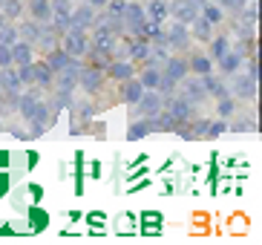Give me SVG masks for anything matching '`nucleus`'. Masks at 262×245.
Returning a JSON list of instances; mask_svg holds the SVG:
<instances>
[{"label": "nucleus", "instance_id": "obj_15", "mask_svg": "<svg viewBox=\"0 0 262 245\" xmlns=\"http://www.w3.org/2000/svg\"><path fill=\"white\" fill-rule=\"evenodd\" d=\"M210 29H213V23L210 21H205L202 15L193 17V35H196L199 40H210Z\"/></svg>", "mask_w": 262, "mask_h": 245}, {"label": "nucleus", "instance_id": "obj_43", "mask_svg": "<svg viewBox=\"0 0 262 245\" xmlns=\"http://www.w3.org/2000/svg\"><path fill=\"white\" fill-rule=\"evenodd\" d=\"M6 161H9V153L6 150H0V165H6Z\"/></svg>", "mask_w": 262, "mask_h": 245}, {"label": "nucleus", "instance_id": "obj_30", "mask_svg": "<svg viewBox=\"0 0 262 245\" xmlns=\"http://www.w3.org/2000/svg\"><path fill=\"white\" fill-rule=\"evenodd\" d=\"M15 40H17V29H15V26H0V44L12 46Z\"/></svg>", "mask_w": 262, "mask_h": 245}, {"label": "nucleus", "instance_id": "obj_9", "mask_svg": "<svg viewBox=\"0 0 262 245\" xmlns=\"http://www.w3.org/2000/svg\"><path fill=\"white\" fill-rule=\"evenodd\" d=\"M113 46H116L113 32H110L107 26H98V29H95V55H98V52H110Z\"/></svg>", "mask_w": 262, "mask_h": 245}, {"label": "nucleus", "instance_id": "obj_20", "mask_svg": "<svg viewBox=\"0 0 262 245\" xmlns=\"http://www.w3.org/2000/svg\"><path fill=\"white\" fill-rule=\"evenodd\" d=\"M32 15H35V21H49L52 3L49 0H32Z\"/></svg>", "mask_w": 262, "mask_h": 245}, {"label": "nucleus", "instance_id": "obj_11", "mask_svg": "<svg viewBox=\"0 0 262 245\" xmlns=\"http://www.w3.org/2000/svg\"><path fill=\"white\" fill-rule=\"evenodd\" d=\"M233 92H236L239 98H254V92H256V81H254V78L239 75L236 81H233Z\"/></svg>", "mask_w": 262, "mask_h": 245}, {"label": "nucleus", "instance_id": "obj_40", "mask_svg": "<svg viewBox=\"0 0 262 245\" xmlns=\"http://www.w3.org/2000/svg\"><path fill=\"white\" fill-rule=\"evenodd\" d=\"M90 173H93L95 179H101V161H93V165H90Z\"/></svg>", "mask_w": 262, "mask_h": 245}, {"label": "nucleus", "instance_id": "obj_37", "mask_svg": "<svg viewBox=\"0 0 262 245\" xmlns=\"http://www.w3.org/2000/svg\"><path fill=\"white\" fill-rule=\"evenodd\" d=\"M245 3H248V0H222V9H236V12H242Z\"/></svg>", "mask_w": 262, "mask_h": 245}, {"label": "nucleus", "instance_id": "obj_29", "mask_svg": "<svg viewBox=\"0 0 262 245\" xmlns=\"http://www.w3.org/2000/svg\"><path fill=\"white\" fill-rule=\"evenodd\" d=\"M86 222H90V228H93V231H101V228H104V222H107V214H101V211H90V214H86Z\"/></svg>", "mask_w": 262, "mask_h": 245}, {"label": "nucleus", "instance_id": "obj_6", "mask_svg": "<svg viewBox=\"0 0 262 245\" xmlns=\"http://www.w3.org/2000/svg\"><path fill=\"white\" fill-rule=\"evenodd\" d=\"M101 81H104L101 69H78V84L84 87L86 92H95L101 87Z\"/></svg>", "mask_w": 262, "mask_h": 245}, {"label": "nucleus", "instance_id": "obj_2", "mask_svg": "<svg viewBox=\"0 0 262 245\" xmlns=\"http://www.w3.org/2000/svg\"><path fill=\"white\" fill-rule=\"evenodd\" d=\"M63 49H67L72 58L84 55L86 52V35H84V29H78V26H67V46H63Z\"/></svg>", "mask_w": 262, "mask_h": 245}, {"label": "nucleus", "instance_id": "obj_22", "mask_svg": "<svg viewBox=\"0 0 262 245\" xmlns=\"http://www.w3.org/2000/svg\"><path fill=\"white\" fill-rule=\"evenodd\" d=\"M47 222H49V214H47V211H40V208L35 211V208H32V214H29V228H32V231H43V228H47Z\"/></svg>", "mask_w": 262, "mask_h": 245}, {"label": "nucleus", "instance_id": "obj_16", "mask_svg": "<svg viewBox=\"0 0 262 245\" xmlns=\"http://www.w3.org/2000/svg\"><path fill=\"white\" fill-rule=\"evenodd\" d=\"M110 75L118 78V81H127L133 75V64L130 61H113L110 64Z\"/></svg>", "mask_w": 262, "mask_h": 245}, {"label": "nucleus", "instance_id": "obj_18", "mask_svg": "<svg viewBox=\"0 0 262 245\" xmlns=\"http://www.w3.org/2000/svg\"><path fill=\"white\" fill-rule=\"evenodd\" d=\"M32 81H38L40 87H49V84H52V69H49L47 64L32 67Z\"/></svg>", "mask_w": 262, "mask_h": 245}, {"label": "nucleus", "instance_id": "obj_8", "mask_svg": "<svg viewBox=\"0 0 262 245\" xmlns=\"http://www.w3.org/2000/svg\"><path fill=\"white\" fill-rule=\"evenodd\" d=\"M72 64H78V61L72 58L70 52H67V49H58V52L49 55V64H47V67L52 69V72H63V69L72 67Z\"/></svg>", "mask_w": 262, "mask_h": 245}, {"label": "nucleus", "instance_id": "obj_42", "mask_svg": "<svg viewBox=\"0 0 262 245\" xmlns=\"http://www.w3.org/2000/svg\"><path fill=\"white\" fill-rule=\"evenodd\" d=\"M90 6H95V9H101V6H107V0H90Z\"/></svg>", "mask_w": 262, "mask_h": 245}, {"label": "nucleus", "instance_id": "obj_34", "mask_svg": "<svg viewBox=\"0 0 262 245\" xmlns=\"http://www.w3.org/2000/svg\"><path fill=\"white\" fill-rule=\"evenodd\" d=\"M3 12H6L9 17H17L20 15V3H17V0H3Z\"/></svg>", "mask_w": 262, "mask_h": 245}, {"label": "nucleus", "instance_id": "obj_12", "mask_svg": "<svg viewBox=\"0 0 262 245\" xmlns=\"http://www.w3.org/2000/svg\"><path fill=\"white\" fill-rule=\"evenodd\" d=\"M9 49H12V61L15 64H20V67H24V64H32V44H26V40L24 44H17L15 40Z\"/></svg>", "mask_w": 262, "mask_h": 245}, {"label": "nucleus", "instance_id": "obj_13", "mask_svg": "<svg viewBox=\"0 0 262 245\" xmlns=\"http://www.w3.org/2000/svg\"><path fill=\"white\" fill-rule=\"evenodd\" d=\"M164 75L170 78V81H176V84H182V78L187 75V64L179 61V58H167V72Z\"/></svg>", "mask_w": 262, "mask_h": 245}, {"label": "nucleus", "instance_id": "obj_44", "mask_svg": "<svg viewBox=\"0 0 262 245\" xmlns=\"http://www.w3.org/2000/svg\"><path fill=\"white\" fill-rule=\"evenodd\" d=\"M0 6H3V0H0Z\"/></svg>", "mask_w": 262, "mask_h": 245}, {"label": "nucleus", "instance_id": "obj_5", "mask_svg": "<svg viewBox=\"0 0 262 245\" xmlns=\"http://www.w3.org/2000/svg\"><path fill=\"white\" fill-rule=\"evenodd\" d=\"M95 23V6H78L75 12H70V26H78V29H86Z\"/></svg>", "mask_w": 262, "mask_h": 245}, {"label": "nucleus", "instance_id": "obj_24", "mask_svg": "<svg viewBox=\"0 0 262 245\" xmlns=\"http://www.w3.org/2000/svg\"><path fill=\"white\" fill-rule=\"evenodd\" d=\"M190 69L196 75H208L210 69H213V64H210V58H205V55H196V58H190Z\"/></svg>", "mask_w": 262, "mask_h": 245}, {"label": "nucleus", "instance_id": "obj_32", "mask_svg": "<svg viewBox=\"0 0 262 245\" xmlns=\"http://www.w3.org/2000/svg\"><path fill=\"white\" fill-rule=\"evenodd\" d=\"M210 52H213V58H222L225 52H228V38H219L210 44Z\"/></svg>", "mask_w": 262, "mask_h": 245}, {"label": "nucleus", "instance_id": "obj_1", "mask_svg": "<svg viewBox=\"0 0 262 245\" xmlns=\"http://www.w3.org/2000/svg\"><path fill=\"white\" fill-rule=\"evenodd\" d=\"M167 12L179 23H193V17L199 15V6L190 3V0H173V3H167Z\"/></svg>", "mask_w": 262, "mask_h": 245}, {"label": "nucleus", "instance_id": "obj_17", "mask_svg": "<svg viewBox=\"0 0 262 245\" xmlns=\"http://www.w3.org/2000/svg\"><path fill=\"white\" fill-rule=\"evenodd\" d=\"M141 92H144L141 81H130V78H127V84H124V101H127V104H136V101L141 98Z\"/></svg>", "mask_w": 262, "mask_h": 245}, {"label": "nucleus", "instance_id": "obj_26", "mask_svg": "<svg viewBox=\"0 0 262 245\" xmlns=\"http://www.w3.org/2000/svg\"><path fill=\"white\" fill-rule=\"evenodd\" d=\"M150 130H153V121H150V118H144V121H136V124L130 127V133H127V138H130V141H133V138H141V136H147Z\"/></svg>", "mask_w": 262, "mask_h": 245}, {"label": "nucleus", "instance_id": "obj_4", "mask_svg": "<svg viewBox=\"0 0 262 245\" xmlns=\"http://www.w3.org/2000/svg\"><path fill=\"white\" fill-rule=\"evenodd\" d=\"M136 104H139V113L144 115V118H153V115L162 110L164 101H162V95H159V92H153V90L147 92V90H144V92H141V98L136 101Z\"/></svg>", "mask_w": 262, "mask_h": 245}, {"label": "nucleus", "instance_id": "obj_36", "mask_svg": "<svg viewBox=\"0 0 262 245\" xmlns=\"http://www.w3.org/2000/svg\"><path fill=\"white\" fill-rule=\"evenodd\" d=\"M12 64V49L6 44H0V67H9Z\"/></svg>", "mask_w": 262, "mask_h": 245}, {"label": "nucleus", "instance_id": "obj_31", "mask_svg": "<svg viewBox=\"0 0 262 245\" xmlns=\"http://www.w3.org/2000/svg\"><path fill=\"white\" fill-rule=\"evenodd\" d=\"M233 110H236V104H233V98H228V95H222V101H219V115H222V118H228V115H233Z\"/></svg>", "mask_w": 262, "mask_h": 245}, {"label": "nucleus", "instance_id": "obj_39", "mask_svg": "<svg viewBox=\"0 0 262 245\" xmlns=\"http://www.w3.org/2000/svg\"><path fill=\"white\" fill-rule=\"evenodd\" d=\"M139 176H147V170H144V168H139V170H133L130 176H127V182H136V179H139Z\"/></svg>", "mask_w": 262, "mask_h": 245}, {"label": "nucleus", "instance_id": "obj_19", "mask_svg": "<svg viewBox=\"0 0 262 245\" xmlns=\"http://www.w3.org/2000/svg\"><path fill=\"white\" fill-rule=\"evenodd\" d=\"M147 17L153 23H162L164 17H167V3H164V0H153L150 9H147Z\"/></svg>", "mask_w": 262, "mask_h": 245}, {"label": "nucleus", "instance_id": "obj_10", "mask_svg": "<svg viewBox=\"0 0 262 245\" xmlns=\"http://www.w3.org/2000/svg\"><path fill=\"white\" fill-rule=\"evenodd\" d=\"M167 113H170V118H173V121H176V124H182V121H185V118H187V115H190V101H187V98H179V101H170V104H167Z\"/></svg>", "mask_w": 262, "mask_h": 245}, {"label": "nucleus", "instance_id": "obj_21", "mask_svg": "<svg viewBox=\"0 0 262 245\" xmlns=\"http://www.w3.org/2000/svg\"><path fill=\"white\" fill-rule=\"evenodd\" d=\"M182 81H185V78H182ZM185 95H187V101L205 98V84H202L199 78H196V81H185Z\"/></svg>", "mask_w": 262, "mask_h": 245}, {"label": "nucleus", "instance_id": "obj_7", "mask_svg": "<svg viewBox=\"0 0 262 245\" xmlns=\"http://www.w3.org/2000/svg\"><path fill=\"white\" fill-rule=\"evenodd\" d=\"M164 44L170 46H187V29H185V23H173L167 32H164Z\"/></svg>", "mask_w": 262, "mask_h": 245}, {"label": "nucleus", "instance_id": "obj_3", "mask_svg": "<svg viewBox=\"0 0 262 245\" xmlns=\"http://www.w3.org/2000/svg\"><path fill=\"white\" fill-rule=\"evenodd\" d=\"M121 17H124V26H127L130 32H136V35H139L141 26H144V9H141L139 3H127L124 12H121Z\"/></svg>", "mask_w": 262, "mask_h": 245}, {"label": "nucleus", "instance_id": "obj_33", "mask_svg": "<svg viewBox=\"0 0 262 245\" xmlns=\"http://www.w3.org/2000/svg\"><path fill=\"white\" fill-rule=\"evenodd\" d=\"M107 6H110V17H121L127 0H107Z\"/></svg>", "mask_w": 262, "mask_h": 245}, {"label": "nucleus", "instance_id": "obj_38", "mask_svg": "<svg viewBox=\"0 0 262 245\" xmlns=\"http://www.w3.org/2000/svg\"><path fill=\"white\" fill-rule=\"evenodd\" d=\"M248 78H254V81L259 78V64H256V58H254L251 64H248Z\"/></svg>", "mask_w": 262, "mask_h": 245}, {"label": "nucleus", "instance_id": "obj_23", "mask_svg": "<svg viewBox=\"0 0 262 245\" xmlns=\"http://www.w3.org/2000/svg\"><path fill=\"white\" fill-rule=\"evenodd\" d=\"M17 35H24L26 44H35V40H40L43 29H40L38 23H26V26H20V29H17Z\"/></svg>", "mask_w": 262, "mask_h": 245}, {"label": "nucleus", "instance_id": "obj_35", "mask_svg": "<svg viewBox=\"0 0 262 245\" xmlns=\"http://www.w3.org/2000/svg\"><path fill=\"white\" fill-rule=\"evenodd\" d=\"M225 130H228V124L225 121H213V124H208L205 136H219V133H225Z\"/></svg>", "mask_w": 262, "mask_h": 245}, {"label": "nucleus", "instance_id": "obj_28", "mask_svg": "<svg viewBox=\"0 0 262 245\" xmlns=\"http://www.w3.org/2000/svg\"><path fill=\"white\" fill-rule=\"evenodd\" d=\"M159 78H162L159 69H147L144 75H141V87H144V90H156V87H159Z\"/></svg>", "mask_w": 262, "mask_h": 245}, {"label": "nucleus", "instance_id": "obj_41", "mask_svg": "<svg viewBox=\"0 0 262 245\" xmlns=\"http://www.w3.org/2000/svg\"><path fill=\"white\" fill-rule=\"evenodd\" d=\"M6 188H9V179L6 173H0V193H6Z\"/></svg>", "mask_w": 262, "mask_h": 245}, {"label": "nucleus", "instance_id": "obj_27", "mask_svg": "<svg viewBox=\"0 0 262 245\" xmlns=\"http://www.w3.org/2000/svg\"><path fill=\"white\" fill-rule=\"evenodd\" d=\"M219 61H222V69H225V72H236L239 64H242V55H239V52H225Z\"/></svg>", "mask_w": 262, "mask_h": 245}, {"label": "nucleus", "instance_id": "obj_25", "mask_svg": "<svg viewBox=\"0 0 262 245\" xmlns=\"http://www.w3.org/2000/svg\"><path fill=\"white\" fill-rule=\"evenodd\" d=\"M202 17L205 21H210V23H219L222 21V6H216V3H202Z\"/></svg>", "mask_w": 262, "mask_h": 245}, {"label": "nucleus", "instance_id": "obj_14", "mask_svg": "<svg viewBox=\"0 0 262 245\" xmlns=\"http://www.w3.org/2000/svg\"><path fill=\"white\" fill-rule=\"evenodd\" d=\"M141 222H144V234H162V214L159 211H147L141 214Z\"/></svg>", "mask_w": 262, "mask_h": 245}]
</instances>
